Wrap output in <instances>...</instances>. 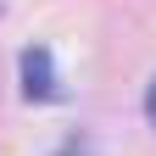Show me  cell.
<instances>
[{"label":"cell","instance_id":"cell-1","mask_svg":"<svg viewBox=\"0 0 156 156\" xmlns=\"http://www.w3.org/2000/svg\"><path fill=\"white\" fill-rule=\"evenodd\" d=\"M23 95L34 106H45V101H56V73H50V50H23Z\"/></svg>","mask_w":156,"mask_h":156},{"label":"cell","instance_id":"cell-2","mask_svg":"<svg viewBox=\"0 0 156 156\" xmlns=\"http://www.w3.org/2000/svg\"><path fill=\"white\" fill-rule=\"evenodd\" d=\"M145 117H151V128H156V78H151V89H145Z\"/></svg>","mask_w":156,"mask_h":156}]
</instances>
